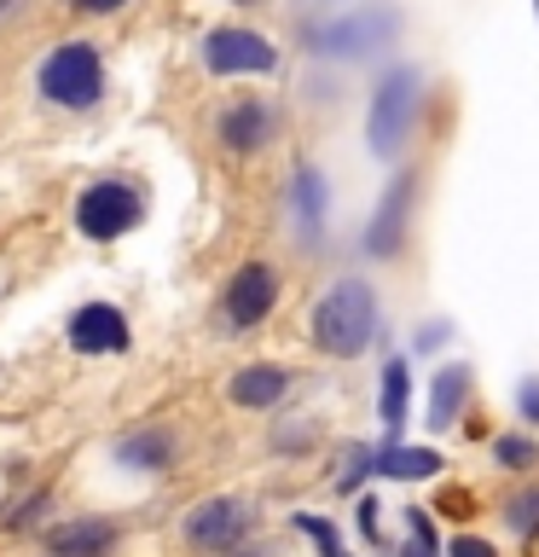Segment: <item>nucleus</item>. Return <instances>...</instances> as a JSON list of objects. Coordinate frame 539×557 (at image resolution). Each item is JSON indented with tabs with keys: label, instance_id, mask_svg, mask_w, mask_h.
<instances>
[{
	"label": "nucleus",
	"instance_id": "obj_10",
	"mask_svg": "<svg viewBox=\"0 0 539 557\" xmlns=\"http://www.w3.org/2000/svg\"><path fill=\"white\" fill-rule=\"evenodd\" d=\"M406 209H412V174H400V181H389V191H383V203L372 215V233H365V250L394 256L400 238H406Z\"/></svg>",
	"mask_w": 539,
	"mask_h": 557
},
{
	"label": "nucleus",
	"instance_id": "obj_17",
	"mask_svg": "<svg viewBox=\"0 0 539 557\" xmlns=\"http://www.w3.org/2000/svg\"><path fill=\"white\" fill-rule=\"evenodd\" d=\"M464 395H469V377H464V366H447V372L435 377V395H429V412H435V424H447V418H459Z\"/></svg>",
	"mask_w": 539,
	"mask_h": 557
},
{
	"label": "nucleus",
	"instance_id": "obj_2",
	"mask_svg": "<svg viewBox=\"0 0 539 557\" xmlns=\"http://www.w3.org/2000/svg\"><path fill=\"white\" fill-rule=\"evenodd\" d=\"M406 17L394 7H354L342 17H319V24L302 29V47L319 52V59H372V52L394 47Z\"/></svg>",
	"mask_w": 539,
	"mask_h": 557
},
{
	"label": "nucleus",
	"instance_id": "obj_7",
	"mask_svg": "<svg viewBox=\"0 0 539 557\" xmlns=\"http://www.w3.org/2000/svg\"><path fill=\"white\" fill-rule=\"evenodd\" d=\"M243 529H250V505L243 499H203L198 511L186 517V540L198 552H226V546H238Z\"/></svg>",
	"mask_w": 539,
	"mask_h": 557
},
{
	"label": "nucleus",
	"instance_id": "obj_4",
	"mask_svg": "<svg viewBox=\"0 0 539 557\" xmlns=\"http://www.w3.org/2000/svg\"><path fill=\"white\" fill-rule=\"evenodd\" d=\"M99 87H104V64H99V52L87 41H64V47L47 52L41 94L52 104H64V111H87V104L99 99Z\"/></svg>",
	"mask_w": 539,
	"mask_h": 557
},
{
	"label": "nucleus",
	"instance_id": "obj_12",
	"mask_svg": "<svg viewBox=\"0 0 539 557\" xmlns=\"http://www.w3.org/2000/svg\"><path fill=\"white\" fill-rule=\"evenodd\" d=\"M111 546H116L111 522H59V529H47L52 557H104Z\"/></svg>",
	"mask_w": 539,
	"mask_h": 557
},
{
	"label": "nucleus",
	"instance_id": "obj_14",
	"mask_svg": "<svg viewBox=\"0 0 539 557\" xmlns=\"http://www.w3.org/2000/svg\"><path fill=\"white\" fill-rule=\"evenodd\" d=\"M116 459L128 465V470H163L174 459V442H168L163 430H139V435H128V442L116 447Z\"/></svg>",
	"mask_w": 539,
	"mask_h": 557
},
{
	"label": "nucleus",
	"instance_id": "obj_3",
	"mask_svg": "<svg viewBox=\"0 0 539 557\" xmlns=\"http://www.w3.org/2000/svg\"><path fill=\"white\" fill-rule=\"evenodd\" d=\"M417 104H424V76L412 64L383 70L377 94H372V116H365V139H372L377 157H400V146L412 139Z\"/></svg>",
	"mask_w": 539,
	"mask_h": 557
},
{
	"label": "nucleus",
	"instance_id": "obj_19",
	"mask_svg": "<svg viewBox=\"0 0 539 557\" xmlns=\"http://www.w3.org/2000/svg\"><path fill=\"white\" fill-rule=\"evenodd\" d=\"M493 459L511 465V470H528V465L539 459V447L528 442V435H499V442H493Z\"/></svg>",
	"mask_w": 539,
	"mask_h": 557
},
{
	"label": "nucleus",
	"instance_id": "obj_13",
	"mask_svg": "<svg viewBox=\"0 0 539 557\" xmlns=\"http://www.w3.org/2000/svg\"><path fill=\"white\" fill-rule=\"evenodd\" d=\"M285 389H290L285 366H243V372L233 377V400H238V407H273Z\"/></svg>",
	"mask_w": 539,
	"mask_h": 557
},
{
	"label": "nucleus",
	"instance_id": "obj_8",
	"mask_svg": "<svg viewBox=\"0 0 539 557\" xmlns=\"http://www.w3.org/2000/svg\"><path fill=\"white\" fill-rule=\"evenodd\" d=\"M278 302V273L267 268V261H250V268H238V278L226 285V320H233L238 331L261 325Z\"/></svg>",
	"mask_w": 539,
	"mask_h": 557
},
{
	"label": "nucleus",
	"instance_id": "obj_21",
	"mask_svg": "<svg viewBox=\"0 0 539 557\" xmlns=\"http://www.w3.org/2000/svg\"><path fill=\"white\" fill-rule=\"evenodd\" d=\"M511 522H516L522 534L539 529V494H522V499H511Z\"/></svg>",
	"mask_w": 539,
	"mask_h": 557
},
{
	"label": "nucleus",
	"instance_id": "obj_5",
	"mask_svg": "<svg viewBox=\"0 0 539 557\" xmlns=\"http://www.w3.org/2000/svg\"><path fill=\"white\" fill-rule=\"evenodd\" d=\"M203 64L215 70V76H267V70H278V47L261 29L226 24V29L203 35Z\"/></svg>",
	"mask_w": 539,
	"mask_h": 557
},
{
	"label": "nucleus",
	"instance_id": "obj_6",
	"mask_svg": "<svg viewBox=\"0 0 539 557\" xmlns=\"http://www.w3.org/2000/svg\"><path fill=\"white\" fill-rule=\"evenodd\" d=\"M139 191L134 186H122V181H99V186H87L82 198H76V226L87 238H122L128 226L139 221Z\"/></svg>",
	"mask_w": 539,
	"mask_h": 557
},
{
	"label": "nucleus",
	"instance_id": "obj_16",
	"mask_svg": "<svg viewBox=\"0 0 539 557\" xmlns=\"http://www.w3.org/2000/svg\"><path fill=\"white\" fill-rule=\"evenodd\" d=\"M406 407H412V372H406V360H389L383 366V424L400 430Z\"/></svg>",
	"mask_w": 539,
	"mask_h": 557
},
{
	"label": "nucleus",
	"instance_id": "obj_26",
	"mask_svg": "<svg viewBox=\"0 0 539 557\" xmlns=\"http://www.w3.org/2000/svg\"><path fill=\"white\" fill-rule=\"evenodd\" d=\"M534 17H539V0H534Z\"/></svg>",
	"mask_w": 539,
	"mask_h": 557
},
{
	"label": "nucleus",
	"instance_id": "obj_24",
	"mask_svg": "<svg viewBox=\"0 0 539 557\" xmlns=\"http://www.w3.org/2000/svg\"><path fill=\"white\" fill-rule=\"evenodd\" d=\"M82 12H116V7H128V0H76Z\"/></svg>",
	"mask_w": 539,
	"mask_h": 557
},
{
	"label": "nucleus",
	"instance_id": "obj_20",
	"mask_svg": "<svg viewBox=\"0 0 539 557\" xmlns=\"http://www.w3.org/2000/svg\"><path fill=\"white\" fill-rule=\"evenodd\" d=\"M296 529H302V534H313V546H319L325 557H342V540H337V529H330V522H319V517H302Z\"/></svg>",
	"mask_w": 539,
	"mask_h": 557
},
{
	"label": "nucleus",
	"instance_id": "obj_11",
	"mask_svg": "<svg viewBox=\"0 0 539 557\" xmlns=\"http://www.w3.org/2000/svg\"><path fill=\"white\" fill-rule=\"evenodd\" d=\"M221 139L233 151H261L273 139V104H261V99L226 104V111H221Z\"/></svg>",
	"mask_w": 539,
	"mask_h": 557
},
{
	"label": "nucleus",
	"instance_id": "obj_1",
	"mask_svg": "<svg viewBox=\"0 0 539 557\" xmlns=\"http://www.w3.org/2000/svg\"><path fill=\"white\" fill-rule=\"evenodd\" d=\"M372 337H377V296L365 278H342V285L313 308V343L337 360H354L372 348Z\"/></svg>",
	"mask_w": 539,
	"mask_h": 557
},
{
	"label": "nucleus",
	"instance_id": "obj_23",
	"mask_svg": "<svg viewBox=\"0 0 539 557\" xmlns=\"http://www.w3.org/2000/svg\"><path fill=\"white\" fill-rule=\"evenodd\" d=\"M522 418H534V424H539V383H522Z\"/></svg>",
	"mask_w": 539,
	"mask_h": 557
},
{
	"label": "nucleus",
	"instance_id": "obj_15",
	"mask_svg": "<svg viewBox=\"0 0 539 557\" xmlns=\"http://www.w3.org/2000/svg\"><path fill=\"white\" fill-rule=\"evenodd\" d=\"M372 465L383 470V476L417 482V476H435V470H441V453H429V447H389V453H377Z\"/></svg>",
	"mask_w": 539,
	"mask_h": 557
},
{
	"label": "nucleus",
	"instance_id": "obj_22",
	"mask_svg": "<svg viewBox=\"0 0 539 557\" xmlns=\"http://www.w3.org/2000/svg\"><path fill=\"white\" fill-rule=\"evenodd\" d=\"M447 557H493V546H487V540H452V546H447Z\"/></svg>",
	"mask_w": 539,
	"mask_h": 557
},
{
	"label": "nucleus",
	"instance_id": "obj_18",
	"mask_svg": "<svg viewBox=\"0 0 539 557\" xmlns=\"http://www.w3.org/2000/svg\"><path fill=\"white\" fill-rule=\"evenodd\" d=\"M296 203H302V221H308V233H319L325 191H319V174H313V169H302V174H296Z\"/></svg>",
	"mask_w": 539,
	"mask_h": 557
},
{
	"label": "nucleus",
	"instance_id": "obj_9",
	"mask_svg": "<svg viewBox=\"0 0 539 557\" xmlns=\"http://www.w3.org/2000/svg\"><path fill=\"white\" fill-rule=\"evenodd\" d=\"M70 348H82V355H122L128 348V320H122V308L111 302H87L70 313Z\"/></svg>",
	"mask_w": 539,
	"mask_h": 557
},
{
	"label": "nucleus",
	"instance_id": "obj_25",
	"mask_svg": "<svg viewBox=\"0 0 539 557\" xmlns=\"http://www.w3.org/2000/svg\"><path fill=\"white\" fill-rule=\"evenodd\" d=\"M238 7H255V0H238Z\"/></svg>",
	"mask_w": 539,
	"mask_h": 557
}]
</instances>
